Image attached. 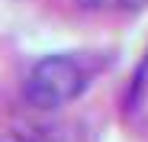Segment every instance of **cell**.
<instances>
[{
	"mask_svg": "<svg viewBox=\"0 0 148 142\" xmlns=\"http://www.w3.org/2000/svg\"><path fill=\"white\" fill-rule=\"evenodd\" d=\"M87 81H90L87 68L74 55H45L29 68L23 94L39 110H58L77 100L87 90Z\"/></svg>",
	"mask_w": 148,
	"mask_h": 142,
	"instance_id": "6da1fadb",
	"label": "cell"
},
{
	"mask_svg": "<svg viewBox=\"0 0 148 142\" xmlns=\"http://www.w3.org/2000/svg\"><path fill=\"white\" fill-rule=\"evenodd\" d=\"M84 10H97V13H132L148 7V0H77Z\"/></svg>",
	"mask_w": 148,
	"mask_h": 142,
	"instance_id": "7a4b0ae2",
	"label": "cell"
}]
</instances>
